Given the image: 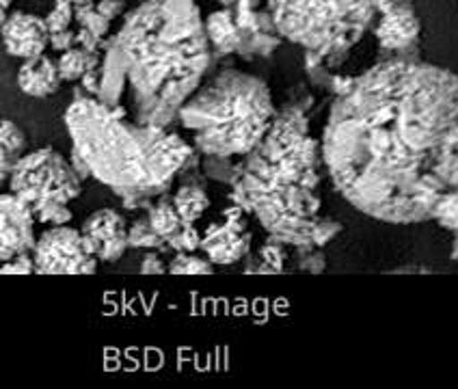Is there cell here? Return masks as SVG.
I'll use <instances>...</instances> for the list:
<instances>
[{
  "instance_id": "1",
  "label": "cell",
  "mask_w": 458,
  "mask_h": 389,
  "mask_svg": "<svg viewBox=\"0 0 458 389\" xmlns=\"http://www.w3.org/2000/svg\"><path fill=\"white\" fill-rule=\"evenodd\" d=\"M456 128L458 76L395 56L337 91L322 132V163L337 193L361 215L420 223L447 190L437 167Z\"/></svg>"
},
{
  "instance_id": "2",
  "label": "cell",
  "mask_w": 458,
  "mask_h": 389,
  "mask_svg": "<svg viewBox=\"0 0 458 389\" xmlns=\"http://www.w3.org/2000/svg\"><path fill=\"white\" fill-rule=\"evenodd\" d=\"M137 122L169 128L212 63L195 0H143L113 35Z\"/></svg>"
},
{
  "instance_id": "3",
  "label": "cell",
  "mask_w": 458,
  "mask_h": 389,
  "mask_svg": "<svg viewBox=\"0 0 458 389\" xmlns=\"http://www.w3.org/2000/svg\"><path fill=\"white\" fill-rule=\"evenodd\" d=\"M65 126L72 152L85 160L91 178L132 210H148L180 173L199 167L197 149L180 134L137 122L122 104H106L82 89L67 106Z\"/></svg>"
},
{
  "instance_id": "4",
  "label": "cell",
  "mask_w": 458,
  "mask_h": 389,
  "mask_svg": "<svg viewBox=\"0 0 458 389\" xmlns=\"http://www.w3.org/2000/svg\"><path fill=\"white\" fill-rule=\"evenodd\" d=\"M320 165V141L310 137L303 108L285 106L275 113L262 141L242 156L229 201L288 247L311 245L322 206Z\"/></svg>"
},
{
  "instance_id": "5",
  "label": "cell",
  "mask_w": 458,
  "mask_h": 389,
  "mask_svg": "<svg viewBox=\"0 0 458 389\" xmlns=\"http://www.w3.org/2000/svg\"><path fill=\"white\" fill-rule=\"evenodd\" d=\"M275 113L273 93L262 78L223 70L192 91L178 119L199 154L242 158L262 141Z\"/></svg>"
},
{
  "instance_id": "6",
  "label": "cell",
  "mask_w": 458,
  "mask_h": 389,
  "mask_svg": "<svg viewBox=\"0 0 458 389\" xmlns=\"http://www.w3.org/2000/svg\"><path fill=\"white\" fill-rule=\"evenodd\" d=\"M267 9L281 39L331 63L372 29L378 0H268Z\"/></svg>"
},
{
  "instance_id": "7",
  "label": "cell",
  "mask_w": 458,
  "mask_h": 389,
  "mask_svg": "<svg viewBox=\"0 0 458 389\" xmlns=\"http://www.w3.org/2000/svg\"><path fill=\"white\" fill-rule=\"evenodd\" d=\"M9 190L24 199L29 207L44 201L70 204L82 193V178L64 154L44 148L18 160L9 180Z\"/></svg>"
},
{
  "instance_id": "8",
  "label": "cell",
  "mask_w": 458,
  "mask_h": 389,
  "mask_svg": "<svg viewBox=\"0 0 458 389\" xmlns=\"http://www.w3.org/2000/svg\"><path fill=\"white\" fill-rule=\"evenodd\" d=\"M35 273L41 275H91L98 271V258L81 230L52 225L35 241L30 251Z\"/></svg>"
},
{
  "instance_id": "9",
  "label": "cell",
  "mask_w": 458,
  "mask_h": 389,
  "mask_svg": "<svg viewBox=\"0 0 458 389\" xmlns=\"http://www.w3.org/2000/svg\"><path fill=\"white\" fill-rule=\"evenodd\" d=\"M232 204V201H229ZM201 251L212 264L229 266L247 256L251 249V232L247 227V210L242 206L232 204L223 210V221L212 223L201 236Z\"/></svg>"
},
{
  "instance_id": "10",
  "label": "cell",
  "mask_w": 458,
  "mask_h": 389,
  "mask_svg": "<svg viewBox=\"0 0 458 389\" xmlns=\"http://www.w3.org/2000/svg\"><path fill=\"white\" fill-rule=\"evenodd\" d=\"M372 29L381 50L394 56L407 55L418 46L421 30L413 0H378V15Z\"/></svg>"
},
{
  "instance_id": "11",
  "label": "cell",
  "mask_w": 458,
  "mask_h": 389,
  "mask_svg": "<svg viewBox=\"0 0 458 389\" xmlns=\"http://www.w3.org/2000/svg\"><path fill=\"white\" fill-rule=\"evenodd\" d=\"M35 216L13 193H0V262L30 253L35 247Z\"/></svg>"
},
{
  "instance_id": "12",
  "label": "cell",
  "mask_w": 458,
  "mask_h": 389,
  "mask_svg": "<svg viewBox=\"0 0 458 389\" xmlns=\"http://www.w3.org/2000/svg\"><path fill=\"white\" fill-rule=\"evenodd\" d=\"M81 232L89 241L98 262L113 264L128 251V221L114 207H102L82 221Z\"/></svg>"
},
{
  "instance_id": "13",
  "label": "cell",
  "mask_w": 458,
  "mask_h": 389,
  "mask_svg": "<svg viewBox=\"0 0 458 389\" xmlns=\"http://www.w3.org/2000/svg\"><path fill=\"white\" fill-rule=\"evenodd\" d=\"M236 15L238 29H241V46L236 55L241 59H258V56L273 55L279 48L281 35L270 18L268 9H258L253 4H232Z\"/></svg>"
},
{
  "instance_id": "14",
  "label": "cell",
  "mask_w": 458,
  "mask_h": 389,
  "mask_svg": "<svg viewBox=\"0 0 458 389\" xmlns=\"http://www.w3.org/2000/svg\"><path fill=\"white\" fill-rule=\"evenodd\" d=\"M0 38H3L4 50L20 61L44 55L50 46L46 20L26 12H9L3 26H0Z\"/></svg>"
},
{
  "instance_id": "15",
  "label": "cell",
  "mask_w": 458,
  "mask_h": 389,
  "mask_svg": "<svg viewBox=\"0 0 458 389\" xmlns=\"http://www.w3.org/2000/svg\"><path fill=\"white\" fill-rule=\"evenodd\" d=\"M61 74L56 61L50 56L39 55L33 59L22 61L18 72V87L20 91L30 97H50L59 91L61 87Z\"/></svg>"
},
{
  "instance_id": "16",
  "label": "cell",
  "mask_w": 458,
  "mask_h": 389,
  "mask_svg": "<svg viewBox=\"0 0 458 389\" xmlns=\"http://www.w3.org/2000/svg\"><path fill=\"white\" fill-rule=\"evenodd\" d=\"M206 22V35L210 41L212 55L216 59L221 56L236 55L238 46H241V29H238L236 15H233L232 7H223L218 12L208 15Z\"/></svg>"
},
{
  "instance_id": "17",
  "label": "cell",
  "mask_w": 458,
  "mask_h": 389,
  "mask_svg": "<svg viewBox=\"0 0 458 389\" xmlns=\"http://www.w3.org/2000/svg\"><path fill=\"white\" fill-rule=\"evenodd\" d=\"M174 206L178 210L180 219L184 223H197L201 216L206 215V210L210 207V197H208L206 189L201 186V182H184L174 195Z\"/></svg>"
},
{
  "instance_id": "18",
  "label": "cell",
  "mask_w": 458,
  "mask_h": 389,
  "mask_svg": "<svg viewBox=\"0 0 458 389\" xmlns=\"http://www.w3.org/2000/svg\"><path fill=\"white\" fill-rule=\"evenodd\" d=\"M100 63L102 50H87L81 46H72L70 50L61 52L59 61H56L61 80L65 82H78L93 67H100Z\"/></svg>"
},
{
  "instance_id": "19",
  "label": "cell",
  "mask_w": 458,
  "mask_h": 389,
  "mask_svg": "<svg viewBox=\"0 0 458 389\" xmlns=\"http://www.w3.org/2000/svg\"><path fill=\"white\" fill-rule=\"evenodd\" d=\"M148 219H149V225H152V230L158 233L163 241L174 236V233L178 232L182 225H184V221L180 219L178 210H175L174 201L166 199L165 195L158 197V199H154L152 204H149Z\"/></svg>"
},
{
  "instance_id": "20",
  "label": "cell",
  "mask_w": 458,
  "mask_h": 389,
  "mask_svg": "<svg viewBox=\"0 0 458 389\" xmlns=\"http://www.w3.org/2000/svg\"><path fill=\"white\" fill-rule=\"evenodd\" d=\"M128 247L140 251H166V242L152 230L148 215L128 225Z\"/></svg>"
},
{
  "instance_id": "21",
  "label": "cell",
  "mask_w": 458,
  "mask_h": 389,
  "mask_svg": "<svg viewBox=\"0 0 458 389\" xmlns=\"http://www.w3.org/2000/svg\"><path fill=\"white\" fill-rule=\"evenodd\" d=\"M437 175L447 186V190H458V128L447 137L444 149H441Z\"/></svg>"
},
{
  "instance_id": "22",
  "label": "cell",
  "mask_w": 458,
  "mask_h": 389,
  "mask_svg": "<svg viewBox=\"0 0 458 389\" xmlns=\"http://www.w3.org/2000/svg\"><path fill=\"white\" fill-rule=\"evenodd\" d=\"M204 175L216 182H227L229 186L236 180L238 171H241V160L227 158V156H206L204 160Z\"/></svg>"
},
{
  "instance_id": "23",
  "label": "cell",
  "mask_w": 458,
  "mask_h": 389,
  "mask_svg": "<svg viewBox=\"0 0 458 389\" xmlns=\"http://www.w3.org/2000/svg\"><path fill=\"white\" fill-rule=\"evenodd\" d=\"M430 219L439 221L441 227H445V230L458 232V190H445L437 199Z\"/></svg>"
},
{
  "instance_id": "24",
  "label": "cell",
  "mask_w": 458,
  "mask_h": 389,
  "mask_svg": "<svg viewBox=\"0 0 458 389\" xmlns=\"http://www.w3.org/2000/svg\"><path fill=\"white\" fill-rule=\"evenodd\" d=\"M35 221L46 223V225H67L72 221L70 204L65 201H44L30 207Z\"/></svg>"
},
{
  "instance_id": "25",
  "label": "cell",
  "mask_w": 458,
  "mask_h": 389,
  "mask_svg": "<svg viewBox=\"0 0 458 389\" xmlns=\"http://www.w3.org/2000/svg\"><path fill=\"white\" fill-rule=\"evenodd\" d=\"M212 271H215V266H212L210 259L195 256V251L175 253V258L169 264L171 275H208Z\"/></svg>"
},
{
  "instance_id": "26",
  "label": "cell",
  "mask_w": 458,
  "mask_h": 389,
  "mask_svg": "<svg viewBox=\"0 0 458 389\" xmlns=\"http://www.w3.org/2000/svg\"><path fill=\"white\" fill-rule=\"evenodd\" d=\"M166 249L175 253H192L197 251L201 245V236L199 232L195 230V223H184L178 232L174 233L171 238H166Z\"/></svg>"
},
{
  "instance_id": "27",
  "label": "cell",
  "mask_w": 458,
  "mask_h": 389,
  "mask_svg": "<svg viewBox=\"0 0 458 389\" xmlns=\"http://www.w3.org/2000/svg\"><path fill=\"white\" fill-rule=\"evenodd\" d=\"M294 259H296V268L307 273H322L327 266V258L322 253L320 247L314 245H303V247H294Z\"/></svg>"
},
{
  "instance_id": "28",
  "label": "cell",
  "mask_w": 458,
  "mask_h": 389,
  "mask_svg": "<svg viewBox=\"0 0 458 389\" xmlns=\"http://www.w3.org/2000/svg\"><path fill=\"white\" fill-rule=\"evenodd\" d=\"M44 20L48 26V33L72 29L74 26V7H72L70 0H55L50 13Z\"/></svg>"
},
{
  "instance_id": "29",
  "label": "cell",
  "mask_w": 458,
  "mask_h": 389,
  "mask_svg": "<svg viewBox=\"0 0 458 389\" xmlns=\"http://www.w3.org/2000/svg\"><path fill=\"white\" fill-rule=\"evenodd\" d=\"M0 139L9 145L18 156L26 154V145H29V139H26V132L18 123L12 122V119H4L0 122Z\"/></svg>"
},
{
  "instance_id": "30",
  "label": "cell",
  "mask_w": 458,
  "mask_h": 389,
  "mask_svg": "<svg viewBox=\"0 0 458 389\" xmlns=\"http://www.w3.org/2000/svg\"><path fill=\"white\" fill-rule=\"evenodd\" d=\"M340 232L342 223H337L335 219H327V216H318L314 223V232H311V245L322 249L325 245H329Z\"/></svg>"
},
{
  "instance_id": "31",
  "label": "cell",
  "mask_w": 458,
  "mask_h": 389,
  "mask_svg": "<svg viewBox=\"0 0 458 389\" xmlns=\"http://www.w3.org/2000/svg\"><path fill=\"white\" fill-rule=\"evenodd\" d=\"M22 158V156H18L13 152L12 148H9L7 143L0 139V190L4 189V186H9V180H12V173H13V167L18 165V160Z\"/></svg>"
},
{
  "instance_id": "32",
  "label": "cell",
  "mask_w": 458,
  "mask_h": 389,
  "mask_svg": "<svg viewBox=\"0 0 458 389\" xmlns=\"http://www.w3.org/2000/svg\"><path fill=\"white\" fill-rule=\"evenodd\" d=\"M0 273L3 275H30L35 273V262L30 253H22V256H15L7 262H0Z\"/></svg>"
},
{
  "instance_id": "33",
  "label": "cell",
  "mask_w": 458,
  "mask_h": 389,
  "mask_svg": "<svg viewBox=\"0 0 458 389\" xmlns=\"http://www.w3.org/2000/svg\"><path fill=\"white\" fill-rule=\"evenodd\" d=\"M140 273L145 275H156V273H169V266L160 256V251H148L145 253L143 262H140Z\"/></svg>"
},
{
  "instance_id": "34",
  "label": "cell",
  "mask_w": 458,
  "mask_h": 389,
  "mask_svg": "<svg viewBox=\"0 0 458 389\" xmlns=\"http://www.w3.org/2000/svg\"><path fill=\"white\" fill-rule=\"evenodd\" d=\"M78 82H81V89L85 91L87 96H91V97L100 96V82H102L100 67H93V70L87 72V74L82 76Z\"/></svg>"
},
{
  "instance_id": "35",
  "label": "cell",
  "mask_w": 458,
  "mask_h": 389,
  "mask_svg": "<svg viewBox=\"0 0 458 389\" xmlns=\"http://www.w3.org/2000/svg\"><path fill=\"white\" fill-rule=\"evenodd\" d=\"M96 9L100 12L106 20H117L119 15L126 9V0H96Z\"/></svg>"
},
{
  "instance_id": "36",
  "label": "cell",
  "mask_w": 458,
  "mask_h": 389,
  "mask_svg": "<svg viewBox=\"0 0 458 389\" xmlns=\"http://www.w3.org/2000/svg\"><path fill=\"white\" fill-rule=\"evenodd\" d=\"M50 46L59 52L70 50L72 46H76V30L67 29V30H56V33H50Z\"/></svg>"
},
{
  "instance_id": "37",
  "label": "cell",
  "mask_w": 458,
  "mask_h": 389,
  "mask_svg": "<svg viewBox=\"0 0 458 389\" xmlns=\"http://www.w3.org/2000/svg\"><path fill=\"white\" fill-rule=\"evenodd\" d=\"M218 3H221L223 7H232V4H253V7H258L262 0H218Z\"/></svg>"
},
{
  "instance_id": "38",
  "label": "cell",
  "mask_w": 458,
  "mask_h": 389,
  "mask_svg": "<svg viewBox=\"0 0 458 389\" xmlns=\"http://www.w3.org/2000/svg\"><path fill=\"white\" fill-rule=\"evenodd\" d=\"M9 9H12V0H0V26L9 15Z\"/></svg>"
},
{
  "instance_id": "39",
  "label": "cell",
  "mask_w": 458,
  "mask_h": 389,
  "mask_svg": "<svg viewBox=\"0 0 458 389\" xmlns=\"http://www.w3.org/2000/svg\"><path fill=\"white\" fill-rule=\"evenodd\" d=\"M70 3L74 9H81V7H89V4L96 3V0H70Z\"/></svg>"
},
{
  "instance_id": "40",
  "label": "cell",
  "mask_w": 458,
  "mask_h": 389,
  "mask_svg": "<svg viewBox=\"0 0 458 389\" xmlns=\"http://www.w3.org/2000/svg\"><path fill=\"white\" fill-rule=\"evenodd\" d=\"M454 258L458 259V232H456V241H454Z\"/></svg>"
}]
</instances>
